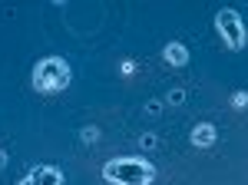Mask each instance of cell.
<instances>
[{
    "label": "cell",
    "mask_w": 248,
    "mask_h": 185,
    "mask_svg": "<svg viewBox=\"0 0 248 185\" xmlns=\"http://www.w3.org/2000/svg\"><path fill=\"white\" fill-rule=\"evenodd\" d=\"M155 169L146 159H109L103 166V179L113 185H149Z\"/></svg>",
    "instance_id": "cell-1"
},
{
    "label": "cell",
    "mask_w": 248,
    "mask_h": 185,
    "mask_svg": "<svg viewBox=\"0 0 248 185\" xmlns=\"http://www.w3.org/2000/svg\"><path fill=\"white\" fill-rule=\"evenodd\" d=\"M33 90L37 92H60L70 86V63L63 56H43L33 66Z\"/></svg>",
    "instance_id": "cell-2"
},
{
    "label": "cell",
    "mask_w": 248,
    "mask_h": 185,
    "mask_svg": "<svg viewBox=\"0 0 248 185\" xmlns=\"http://www.w3.org/2000/svg\"><path fill=\"white\" fill-rule=\"evenodd\" d=\"M215 30H218V37L225 40L232 50H242L245 46V23L238 17V10H232V7L218 10L215 14Z\"/></svg>",
    "instance_id": "cell-3"
},
{
    "label": "cell",
    "mask_w": 248,
    "mask_h": 185,
    "mask_svg": "<svg viewBox=\"0 0 248 185\" xmlns=\"http://www.w3.org/2000/svg\"><path fill=\"white\" fill-rule=\"evenodd\" d=\"M215 139H218V132L212 123H199L195 129H192V146L195 149H212L215 146Z\"/></svg>",
    "instance_id": "cell-4"
},
{
    "label": "cell",
    "mask_w": 248,
    "mask_h": 185,
    "mask_svg": "<svg viewBox=\"0 0 248 185\" xmlns=\"http://www.w3.org/2000/svg\"><path fill=\"white\" fill-rule=\"evenodd\" d=\"M27 179H30V185H63V175H60V169H53V166H50V169L37 166Z\"/></svg>",
    "instance_id": "cell-5"
},
{
    "label": "cell",
    "mask_w": 248,
    "mask_h": 185,
    "mask_svg": "<svg viewBox=\"0 0 248 185\" xmlns=\"http://www.w3.org/2000/svg\"><path fill=\"white\" fill-rule=\"evenodd\" d=\"M162 56H166L169 66H186V63H189V50H186V43H166Z\"/></svg>",
    "instance_id": "cell-6"
},
{
    "label": "cell",
    "mask_w": 248,
    "mask_h": 185,
    "mask_svg": "<svg viewBox=\"0 0 248 185\" xmlns=\"http://www.w3.org/2000/svg\"><path fill=\"white\" fill-rule=\"evenodd\" d=\"M79 139H83V142H86V146H93L96 139H99V129H96V126H86V129L79 132Z\"/></svg>",
    "instance_id": "cell-7"
},
{
    "label": "cell",
    "mask_w": 248,
    "mask_h": 185,
    "mask_svg": "<svg viewBox=\"0 0 248 185\" xmlns=\"http://www.w3.org/2000/svg\"><path fill=\"white\" fill-rule=\"evenodd\" d=\"M232 106H235V109H245V106H248V92L238 90L235 96H232Z\"/></svg>",
    "instance_id": "cell-8"
},
{
    "label": "cell",
    "mask_w": 248,
    "mask_h": 185,
    "mask_svg": "<svg viewBox=\"0 0 248 185\" xmlns=\"http://www.w3.org/2000/svg\"><path fill=\"white\" fill-rule=\"evenodd\" d=\"M182 99H186V92H182V90H172L169 92V106H179Z\"/></svg>",
    "instance_id": "cell-9"
},
{
    "label": "cell",
    "mask_w": 248,
    "mask_h": 185,
    "mask_svg": "<svg viewBox=\"0 0 248 185\" xmlns=\"http://www.w3.org/2000/svg\"><path fill=\"white\" fill-rule=\"evenodd\" d=\"M139 142H142V149H153V146H155V136H142Z\"/></svg>",
    "instance_id": "cell-10"
},
{
    "label": "cell",
    "mask_w": 248,
    "mask_h": 185,
    "mask_svg": "<svg viewBox=\"0 0 248 185\" xmlns=\"http://www.w3.org/2000/svg\"><path fill=\"white\" fill-rule=\"evenodd\" d=\"M123 73H126V76H133V73H136V66H133V60H126V63H123Z\"/></svg>",
    "instance_id": "cell-11"
},
{
    "label": "cell",
    "mask_w": 248,
    "mask_h": 185,
    "mask_svg": "<svg viewBox=\"0 0 248 185\" xmlns=\"http://www.w3.org/2000/svg\"><path fill=\"white\" fill-rule=\"evenodd\" d=\"M7 166V152H3V149H0V169Z\"/></svg>",
    "instance_id": "cell-12"
},
{
    "label": "cell",
    "mask_w": 248,
    "mask_h": 185,
    "mask_svg": "<svg viewBox=\"0 0 248 185\" xmlns=\"http://www.w3.org/2000/svg\"><path fill=\"white\" fill-rule=\"evenodd\" d=\"M20 185H30V179H23V182H20Z\"/></svg>",
    "instance_id": "cell-13"
}]
</instances>
